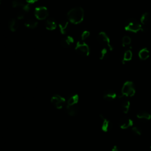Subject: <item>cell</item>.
<instances>
[{"label": "cell", "instance_id": "6da1fadb", "mask_svg": "<svg viewBox=\"0 0 151 151\" xmlns=\"http://www.w3.org/2000/svg\"><path fill=\"white\" fill-rule=\"evenodd\" d=\"M67 18L70 22L77 24L84 18V10L81 7H76L70 9L67 14Z\"/></svg>", "mask_w": 151, "mask_h": 151}, {"label": "cell", "instance_id": "7a4b0ae2", "mask_svg": "<svg viewBox=\"0 0 151 151\" xmlns=\"http://www.w3.org/2000/svg\"><path fill=\"white\" fill-rule=\"evenodd\" d=\"M124 28L126 31L134 33L140 31L144 30L143 27L142 26V24L133 18H130L127 20L125 22Z\"/></svg>", "mask_w": 151, "mask_h": 151}, {"label": "cell", "instance_id": "3957f363", "mask_svg": "<svg viewBox=\"0 0 151 151\" xmlns=\"http://www.w3.org/2000/svg\"><path fill=\"white\" fill-rule=\"evenodd\" d=\"M122 96L132 97L135 94V88L132 81H126L122 88Z\"/></svg>", "mask_w": 151, "mask_h": 151}, {"label": "cell", "instance_id": "277c9868", "mask_svg": "<svg viewBox=\"0 0 151 151\" xmlns=\"http://www.w3.org/2000/svg\"><path fill=\"white\" fill-rule=\"evenodd\" d=\"M97 40L99 44L103 45L104 48L111 51L113 48V46L110 44V38L104 32H100L97 36Z\"/></svg>", "mask_w": 151, "mask_h": 151}, {"label": "cell", "instance_id": "5b68a950", "mask_svg": "<svg viewBox=\"0 0 151 151\" xmlns=\"http://www.w3.org/2000/svg\"><path fill=\"white\" fill-rule=\"evenodd\" d=\"M50 101L52 104L57 109H61L66 104L65 99L59 94H54L50 99Z\"/></svg>", "mask_w": 151, "mask_h": 151}, {"label": "cell", "instance_id": "8992f818", "mask_svg": "<svg viewBox=\"0 0 151 151\" xmlns=\"http://www.w3.org/2000/svg\"><path fill=\"white\" fill-rule=\"evenodd\" d=\"M76 52L80 55L87 56L89 54L90 50L88 45L83 42H78L76 46Z\"/></svg>", "mask_w": 151, "mask_h": 151}, {"label": "cell", "instance_id": "52a82bcc", "mask_svg": "<svg viewBox=\"0 0 151 151\" xmlns=\"http://www.w3.org/2000/svg\"><path fill=\"white\" fill-rule=\"evenodd\" d=\"M34 14L38 19H44L48 15V9L45 6L37 7L34 11Z\"/></svg>", "mask_w": 151, "mask_h": 151}, {"label": "cell", "instance_id": "ba28073f", "mask_svg": "<svg viewBox=\"0 0 151 151\" xmlns=\"http://www.w3.org/2000/svg\"><path fill=\"white\" fill-rule=\"evenodd\" d=\"M101 120V130L104 132H109L111 129V123L102 114L99 115Z\"/></svg>", "mask_w": 151, "mask_h": 151}, {"label": "cell", "instance_id": "9c48e42d", "mask_svg": "<svg viewBox=\"0 0 151 151\" xmlns=\"http://www.w3.org/2000/svg\"><path fill=\"white\" fill-rule=\"evenodd\" d=\"M133 120L130 118L123 117L122 118L119 122V125L121 129H126L133 126Z\"/></svg>", "mask_w": 151, "mask_h": 151}, {"label": "cell", "instance_id": "30bf717a", "mask_svg": "<svg viewBox=\"0 0 151 151\" xmlns=\"http://www.w3.org/2000/svg\"><path fill=\"white\" fill-rule=\"evenodd\" d=\"M79 100V96L77 94H73L69 96L67 101L66 106H76Z\"/></svg>", "mask_w": 151, "mask_h": 151}, {"label": "cell", "instance_id": "8fae6325", "mask_svg": "<svg viewBox=\"0 0 151 151\" xmlns=\"http://www.w3.org/2000/svg\"><path fill=\"white\" fill-rule=\"evenodd\" d=\"M103 97V99L107 101H111L116 98L117 94L116 92L112 90H107L104 92Z\"/></svg>", "mask_w": 151, "mask_h": 151}, {"label": "cell", "instance_id": "7c38bea8", "mask_svg": "<svg viewBox=\"0 0 151 151\" xmlns=\"http://www.w3.org/2000/svg\"><path fill=\"white\" fill-rule=\"evenodd\" d=\"M65 112L66 113L71 117H74L77 115L78 113V109L76 106H65Z\"/></svg>", "mask_w": 151, "mask_h": 151}, {"label": "cell", "instance_id": "4fadbf2b", "mask_svg": "<svg viewBox=\"0 0 151 151\" xmlns=\"http://www.w3.org/2000/svg\"><path fill=\"white\" fill-rule=\"evenodd\" d=\"M74 42V39L71 36H67L63 38L61 41V44L64 48L70 47Z\"/></svg>", "mask_w": 151, "mask_h": 151}, {"label": "cell", "instance_id": "5bb4252c", "mask_svg": "<svg viewBox=\"0 0 151 151\" xmlns=\"http://www.w3.org/2000/svg\"><path fill=\"white\" fill-rule=\"evenodd\" d=\"M132 58V52L130 50H125L122 54V61L123 64H124L126 62L131 60Z\"/></svg>", "mask_w": 151, "mask_h": 151}, {"label": "cell", "instance_id": "9a60e30c", "mask_svg": "<svg viewBox=\"0 0 151 151\" xmlns=\"http://www.w3.org/2000/svg\"><path fill=\"white\" fill-rule=\"evenodd\" d=\"M138 56L140 60H145L149 57V51L146 48H143L139 51Z\"/></svg>", "mask_w": 151, "mask_h": 151}, {"label": "cell", "instance_id": "2e32d148", "mask_svg": "<svg viewBox=\"0 0 151 151\" xmlns=\"http://www.w3.org/2000/svg\"><path fill=\"white\" fill-rule=\"evenodd\" d=\"M57 27V24L54 19L49 18L45 22V27L48 30H54Z\"/></svg>", "mask_w": 151, "mask_h": 151}, {"label": "cell", "instance_id": "e0dca14e", "mask_svg": "<svg viewBox=\"0 0 151 151\" xmlns=\"http://www.w3.org/2000/svg\"><path fill=\"white\" fill-rule=\"evenodd\" d=\"M58 26L61 34H65L68 32V28H69V24L67 21H63L60 22Z\"/></svg>", "mask_w": 151, "mask_h": 151}, {"label": "cell", "instance_id": "ac0fdd59", "mask_svg": "<svg viewBox=\"0 0 151 151\" xmlns=\"http://www.w3.org/2000/svg\"><path fill=\"white\" fill-rule=\"evenodd\" d=\"M137 117L139 119L142 120H149L151 119V115L150 113H149L147 111H139L137 115Z\"/></svg>", "mask_w": 151, "mask_h": 151}, {"label": "cell", "instance_id": "d6986e66", "mask_svg": "<svg viewBox=\"0 0 151 151\" xmlns=\"http://www.w3.org/2000/svg\"><path fill=\"white\" fill-rule=\"evenodd\" d=\"M8 25L10 30L14 32L18 29L19 27V24L15 19H11L8 22Z\"/></svg>", "mask_w": 151, "mask_h": 151}, {"label": "cell", "instance_id": "ffe728a7", "mask_svg": "<svg viewBox=\"0 0 151 151\" xmlns=\"http://www.w3.org/2000/svg\"><path fill=\"white\" fill-rule=\"evenodd\" d=\"M24 25L27 28L33 29L37 26L38 22L36 21L33 20V19H28L25 22Z\"/></svg>", "mask_w": 151, "mask_h": 151}, {"label": "cell", "instance_id": "44dd1931", "mask_svg": "<svg viewBox=\"0 0 151 151\" xmlns=\"http://www.w3.org/2000/svg\"><path fill=\"white\" fill-rule=\"evenodd\" d=\"M130 103L129 100H124L123 101V103L121 104V109L124 113L126 114L128 113L130 108Z\"/></svg>", "mask_w": 151, "mask_h": 151}, {"label": "cell", "instance_id": "7402d4cb", "mask_svg": "<svg viewBox=\"0 0 151 151\" xmlns=\"http://www.w3.org/2000/svg\"><path fill=\"white\" fill-rule=\"evenodd\" d=\"M150 20V15L148 12H144L140 17V22L143 25L147 24Z\"/></svg>", "mask_w": 151, "mask_h": 151}, {"label": "cell", "instance_id": "603a6c76", "mask_svg": "<svg viewBox=\"0 0 151 151\" xmlns=\"http://www.w3.org/2000/svg\"><path fill=\"white\" fill-rule=\"evenodd\" d=\"M12 5L14 8H22L23 6L25 5V4L21 0H14L12 2Z\"/></svg>", "mask_w": 151, "mask_h": 151}, {"label": "cell", "instance_id": "cb8c5ba5", "mask_svg": "<svg viewBox=\"0 0 151 151\" xmlns=\"http://www.w3.org/2000/svg\"><path fill=\"white\" fill-rule=\"evenodd\" d=\"M108 49L106 48H102L100 51V54H99V58L100 60H103L107 56V54H108Z\"/></svg>", "mask_w": 151, "mask_h": 151}, {"label": "cell", "instance_id": "d4e9b609", "mask_svg": "<svg viewBox=\"0 0 151 151\" xmlns=\"http://www.w3.org/2000/svg\"><path fill=\"white\" fill-rule=\"evenodd\" d=\"M131 44V38L127 36V35H124L122 38V45L123 46H127Z\"/></svg>", "mask_w": 151, "mask_h": 151}, {"label": "cell", "instance_id": "484cf974", "mask_svg": "<svg viewBox=\"0 0 151 151\" xmlns=\"http://www.w3.org/2000/svg\"><path fill=\"white\" fill-rule=\"evenodd\" d=\"M132 131L135 135H137V136H140L142 134V131L140 129L137 127H133L132 128Z\"/></svg>", "mask_w": 151, "mask_h": 151}, {"label": "cell", "instance_id": "4316f807", "mask_svg": "<svg viewBox=\"0 0 151 151\" xmlns=\"http://www.w3.org/2000/svg\"><path fill=\"white\" fill-rule=\"evenodd\" d=\"M25 14V12L22 9L21 11H19L17 13V18L18 19H22V18H24Z\"/></svg>", "mask_w": 151, "mask_h": 151}, {"label": "cell", "instance_id": "83f0119b", "mask_svg": "<svg viewBox=\"0 0 151 151\" xmlns=\"http://www.w3.org/2000/svg\"><path fill=\"white\" fill-rule=\"evenodd\" d=\"M90 35V32L88 31H84L82 32L81 35V38L82 40H84L87 38Z\"/></svg>", "mask_w": 151, "mask_h": 151}, {"label": "cell", "instance_id": "f1b7e54d", "mask_svg": "<svg viewBox=\"0 0 151 151\" xmlns=\"http://www.w3.org/2000/svg\"><path fill=\"white\" fill-rule=\"evenodd\" d=\"M31 9V7H30V5L29 4H25V5L23 6V8H22V9L23 11H24L25 12H28V11H29Z\"/></svg>", "mask_w": 151, "mask_h": 151}, {"label": "cell", "instance_id": "f546056e", "mask_svg": "<svg viewBox=\"0 0 151 151\" xmlns=\"http://www.w3.org/2000/svg\"><path fill=\"white\" fill-rule=\"evenodd\" d=\"M111 151H120V149H119V148L117 146L115 145L111 149Z\"/></svg>", "mask_w": 151, "mask_h": 151}, {"label": "cell", "instance_id": "4dcf8cb0", "mask_svg": "<svg viewBox=\"0 0 151 151\" xmlns=\"http://www.w3.org/2000/svg\"><path fill=\"white\" fill-rule=\"evenodd\" d=\"M38 0H26V1L29 4H33L35 2H37Z\"/></svg>", "mask_w": 151, "mask_h": 151}, {"label": "cell", "instance_id": "1f68e13d", "mask_svg": "<svg viewBox=\"0 0 151 151\" xmlns=\"http://www.w3.org/2000/svg\"><path fill=\"white\" fill-rule=\"evenodd\" d=\"M150 150H151V146H150Z\"/></svg>", "mask_w": 151, "mask_h": 151}, {"label": "cell", "instance_id": "d6a6232c", "mask_svg": "<svg viewBox=\"0 0 151 151\" xmlns=\"http://www.w3.org/2000/svg\"><path fill=\"white\" fill-rule=\"evenodd\" d=\"M1 0H0V2H1Z\"/></svg>", "mask_w": 151, "mask_h": 151}]
</instances>
